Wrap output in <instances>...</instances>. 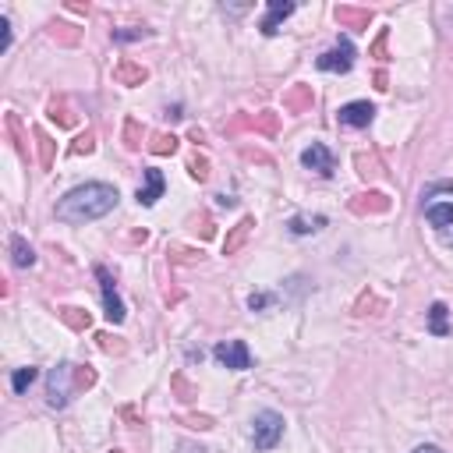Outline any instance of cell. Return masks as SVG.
I'll use <instances>...</instances> for the list:
<instances>
[{
  "mask_svg": "<svg viewBox=\"0 0 453 453\" xmlns=\"http://www.w3.org/2000/svg\"><path fill=\"white\" fill-rule=\"evenodd\" d=\"M92 149H96V131H92V128H85V131L68 145V152H71V156H89Z\"/></svg>",
  "mask_w": 453,
  "mask_h": 453,
  "instance_id": "30",
  "label": "cell"
},
{
  "mask_svg": "<svg viewBox=\"0 0 453 453\" xmlns=\"http://www.w3.org/2000/svg\"><path fill=\"white\" fill-rule=\"evenodd\" d=\"M245 128H252V131H262V135H277V128H280V117H277L273 110H262V114H255V117H245V114H238L231 124H226V135H238V131H245Z\"/></svg>",
  "mask_w": 453,
  "mask_h": 453,
  "instance_id": "7",
  "label": "cell"
},
{
  "mask_svg": "<svg viewBox=\"0 0 453 453\" xmlns=\"http://www.w3.org/2000/svg\"><path fill=\"white\" fill-rule=\"evenodd\" d=\"M298 11V4H294V0H270V8H266V18H262V36H277L280 32V25L291 18Z\"/></svg>",
  "mask_w": 453,
  "mask_h": 453,
  "instance_id": "11",
  "label": "cell"
},
{
  "mask_svg": "<svg viewBox=\"0 0 453 453\" xmlns=\"http://www.w3.org/2000/svg\"><path fill=\"white\" fill-rule=\"evenodd\" d=\"M8 47H11V22L8 15H0V54H8Z\"/></svg>",
  "mask_w": 453,
  "mask_h": 453,
  "instance_id": "39",
  "label": "cell"
},
{
  "mask_svg": "<svg viewBox=\"0 0 453 453\" xmlns=\"http://www.w3.org/2000/svg\"><path fill=\"white\" fill-rule=\"evenodd\" d=\"M71 15H89V4H68Z\"/></svg>",
  "mask_w": 453,
  "mask_h": 453,
  "instance_id": "44",
  "label": "cell"
},
{
  "mask_svg": "<svg viewBox=\"0 0 453 453\" xmlns=\"http://www.w3.org/2000/svg\"><path fill=\"white\" fill-rule=\"evenodd\" d=\"M188 174H191L195 181H209V156L195 152V156L188 159Z\"/></svg>",
  "mask_w": 453,
  "mask_h": 453,
  "instance_id": "32",
  "label": "cell"
},
{
  "mask_svg": "<svg viewBox=\"0 0 453 453\" xmlns=\"http://www.w3.org/2000/svg\"><path fill=\"white\" fill-rule=\"evenodd\" d=\"M428 333L432 337H449V308H446V301H432V308H428Z\"/></svg>",
  "mask_w": 453,
  "mask_h": 453,
  "instance_id": "21",
  "label": "cell"
},
{
  "mask_svg": "<svg viewBox=\"0 0 453 453\" xmlns=\"http://www.w3.org/2000/svg\"><path fill=\"white\" fill-rule=\"evenodd\" d=\"M4 128H8V138L15 142L18 156H29V149H25V131H22V117H18V114H8V117H4Z\"/></svg>",
  "mask_w": 453,
  "mask_h": 453,
  "instance_id": "25",
  "label": "cell"
},
{
  "mask_svg": "<svg viewBox=\"0 0 453 453\" xmlns=\"http://www.w3.org/2000/svg\"><path fill=\"white\" fill-rule=\"evenodd\" d=\"M177 421H184L188 428H212V425H216V421H212L209 414H181Z\"/></svg>",
  "mask_w": 453,
  "mask_h": 453,
  "instance_id": "37",
  "label": "cell"
},
{
  "mask_svg": "<svg viewBox=\"0 0 453 453\" xmlns=\"http://www.w3.org/2000/svg\"><path fill=\"white\" fill-rule=\"evenodd\" d=\"M114 78H117L121 85H131V89H135V85H142V82L149 78V71H145L138 61H128V57H124V61H117V68H114Z\"/></svg>",
  "mask_w": 453,
  "mask_h": 453,
  "instance_id": "17",
  "label": "cell"
},
{
  "mask_svg": "<svg viewBox=\"0 0 453 453\" xmlns=\"http://www.w3.org/2000/svg\"><path fill=\"white\" fill-rule=\"evenodd\" d=\"M337 22L344 29H368L372 25V11L368 8H354V4H337Z\"/></svg>",
  "mask_w": 453,
  "mask_h": 453,
  "instance_id": "14",
  "label": "cell"
},
{
  "mask_svg": "<svg viewBox=\"0 0 453 453\" xmlns=\"http://www.w3.org/2000/svg\"><path fill=\"white\" fill-rule=\"evenodd\" d=\"M375 89H389V85H386V71H379V75H375Z\"/></svg>",
  "mask_w": 453,
  "mask_h": 453,
  "instance_id": "45",
  "label": "cell"
},
{
  "mask_svg": "<svg viewBox=\"0 0 453 453\" xmlns=\"http://www.w3.org/2000/svg\"><path fill=\"white\" fill-rule=\"evenodd\" d=\"M277 305V294H270V291H255L252 298H248V308L252 312H266V308H273Z\"/></svg>",
  "mask_w": 453,
  "mask_h": 453,
  "instance_id": "33",
  "label": "cell"
},
{
  "mask_svg": "<svg viewBox=\"0 0 453 453\" xmlns=\"http://www.w3.org/2000/svg\"><path fill=\"white\" fill-rule=\"evenodd\" d=\"M386 40H389V32L382 29V32H379V40L372 43V57H379V61H386Z\"/></svg>",
  "mask_w": 453,
  "mask_h": 453,
  "instance_id": "40",
  "label": "cell"
},
{
  "mask_svg": "<svg viewBox=\"0 0 453 453\" xmlns=\"http://www.w3.org/2000/svg\"><path fill=\"white\" fill-rule=\"evenodd\" d=\"M50 36H54L57 43H64V47H78V43H82V29H75V25H68V22H54V25H50Z\"/></svg>",
  "mask_w": 453,
  "mask_h": 453,
  "instance_id": "24",
  "label": "cell"
},
{
  "mask_svg": "<svg viewBox=\"0 0 453 453\" xmlns=\"http://www.w3.org/2000/svg\"><path fill=\"white\" fill-rule=\"evenodd\" d=\"M212 358L223 365V368H231V372H248L252 368V351L245 340H223L212 347Z\"/></svg>",
  "mask_w": 453,
  "mask_h": 453,
  "instance_id": "6",
  "label": "cell"
},
{
  "mask_svg": "<svg viewBox=\"0 0 453 453\" xmlns=\"http://www.w3.org/2000/svg\"><path fill=\"white\" fill-rule=\"evenodd\" d=\"M326 223H330V219H326L322 212H315V216H312V212H298V216L287 219V231H291L294 238H308V234H319Z\"/></svg>",
  "mask_w": 453,
  "mask_h": 453,
  "instance_id": "12",
  "label": "cell"
},
{
  "mask_svg": "<svg viewBox=\"0 0 453 453\" xmlns=\"http://www.w3.org/2000/svg\"><path fill=\"white\" fill-rule=\"evenodd\" d=\"M121 138H124V149H128V152H138V149L145 145V142H142V138H145V128H142L135 117H128V121H124V131H121Z\"/></svg>",
  "mask_w": 453,
  "mask_h": 453,
  "instance_id": "23",
  "label": "cell"
},
{
  "mask_svg": "<svg viewBox=\"0 0 453 453\" xmlns=\"http://www.w3.org/2000/svg\"><path fill=\"white\" fill-rule=\"evenodd\" d=\"M393 198L386 191H361L351 198V212L354 216H379V212H389Z\"/></svg>",
  "mask_w": 453,
  "mask_h": 453,
  "instance_id": "10",
  "label": "cell"
},
{
  "mask_svg": "<svg viewBox=\"0 0 453 453\" xmlns=\"http://www.w3.org/2000/svg\"><path fill=\"white\" fill-rule=\"evenodd\" d=\"M121 418H124V421H128L131 428L145 421V414H142V407H138V404H128V407H121Z\"/></svg>",
  "mask_w": 453,
  "mask_h": 453,
  "instance_id": "38",
  "label": "cell"
},
{
  "mask_svg": "<svg viewBox=\"0 0 453 453\" xmlns=\"http://www.w3.org/2000/svg\"><path fill=\"white\" fill-rule=\"evenodd\" d=\"M167 255H170V262H174V266H195V262H202V248L170 245V248H167Z\"/></svg>",
  "mask_w": 453,
  "mask_h": 453,
  "instance_id": "26",
  "label": "cell"
},
{
  "mask_svg": "<svg viewBox=\"0 0 453 453\" xmlns=\"http://www.w3.org/2000/svg\"><path fill=\"white\" fill-rule=\"evenodd\" d=\"M145 36H149V29H114L110 32L114 43H135V40H145Z\"/></svg>",
  "mask_w": 453,
  "mask_h": 453,
  "instance_id": "34",
  "label": "cell"
},
{
  "mask_svg": "<svg viewBox=\"0 0 453 453\" xmlns=\"http://www.w3.org/2000/svg\"><path fill=\"white\" fill-rule=\"evenodd\" d=\"M375 117V107L368 99H354V103H344L337 110V124L340 128H368Z\"/></svg>",
  "mask_w": 453,
  "mask_h": 453,
  "instance_id": "8",
  "label": "cell"
},
{
  "mask_svg": "<svg viewBox=\"0 0 453 453\" xmlns=\"http://www.w3.org/2000/svg\"><path fill=\"white\" fill-rule=\"evenodd\" d=\"M354 57H358L354 43H351L347 36H340L326 54H319V57H315V68H319V71H326V75H347V71L354 68Z\"/></svg>",
  "mask_w": 453,
  "mask_h": 453,
  "instance_id": "4",
  "label": "cell"
},
{
  "mask_svg": "<svg viewBox=\"0 0 453 453\" xmlns=\"http://www.w3.org/2000/svg\"><path fill=\"white\" fill-rule=\"evenodd\" d=\"M96 280H99V294H103V315H107L114 326H121L128 312H124V301H121V294H117L114 273H110L107 266H96Z\"/></svg>",
  "mask_w": 453,
  "mask_h": 453,
  "instance_id": "5",
  "label": "cell"
},
{
  "mask_svg": "<svg viewBox=\"0 0 453 453\" xmlns=\"http://www.w3.org/2000/svg\"><path fill=\"white\" fill-rule=\"evenodd\" d=\"M425 219L435 226V231L446 238V231L453 226V202H432L428 209H425Z\"/></svg>",
  "mask_w": 453,
  "mask_h": 453,
  "instance_id": "18",
  "label": "cell"
},
{
  "mask_svg": "<svg viewBox=\"0 0 453 453\" xmlns=\"http://www.w3.org/2000/svg\"><path fill=\"white\" fill-rule=\"evenodd\" d=\"M96 340H99V347H103L107 354H124V344H121L117 337H110V333H96Z\"/></svg>",
  "mask_w": 453,
  "mask_h": 453,
  "instance_id": "36",
  "label": "cell"
},
{
  "mask_svg": "<svg viewBox=\"0 0 453 453\" xmlns=\"http://www.w3.org/2000/svg\"><path fill=\"white\" fill-rule=\"evenodd\" d=\"M57 315H61V322H64L68 330H75V333H85V330L92 326V315H89L85 308H75V305H68V308H61Z\"/></svg>",
  "mask_w": 453,
  "mask_h": 453,
  "instance_id": "22",
  "label": "cell"
},
{
  "mask_svg": "<svg viewBox=\"0 0 453 453\" xmlns=\"http://www.w3.org/2000/svg\"><path fill=\"white\" fill-rule=\"evenodd\" d=\"M312 103H315V92H312V85H291L287 92H284V110L287 114H305V110H312Z\"/></svg>",
  "mask_w": 453,
  "mask_h": 453,
  "instance_id": "13",
  "label": "cell"
},
{
  "mask_svg": "<svg viewBox=\"0 0 453 453\" xmlns=\"http://www.w3.org/2000/svg\"><path fill=\"white\" fill-rule=\"evenodd\" d=\"M284 414H277V411H259L255 414V421H252V446H255V453H270L280 439H284Z\"/></svg>",
  "mask_w": 453,
  "mask_h": 453,
  "instance_id": "3",
  "label": "cell"
},
{
  "mask_svg": "<svg viewBox=\"0 0 453 453\" xmlns=\"http://www.w3.org/2000/svg\"><path fill=\"white\" fill-rule=\"evenodd\" d=\"M8 245H11V262H15L18 270L36 266V252H32V245H29L22 234H11V238H8Z\"/></svg>",
  "mask_w": 453,
  "mask_h": 453,
  "instance_id": "19",
  "label": "cell"
},
{
  "mask_svg": "<svg viewBox=\"0 0 453 453\" xmlns=\"http://www.w3.org/2000/svg\"><path fill=\"white\" fill-rule=\"evenodd\" d=\"M78 365H71V361H61L54 372H50V382H47V404L54 407V411H64L68 404H71V393L78 389Z\"/></svg>",
  "mask_w": 453,
  "mask_h": 453,
  "instance_id": "2",
  "label": "cell"
},
{
  "mask_svg": "<svg viewBox=\"0 0 453 453\" xmlns=\"http://www.w3.org/2000/svg\"><path fill=\"white\" fill-rule=\"evenodd\" d=\"M170 386H174V393H177V397H181L184 404H191V400L198 397V386H191V382L184 379V372H177V375L170 379Z\"/></svg>",
  "mask_w": 453,
  "mask_h": 453,
  "instance_id": "31",
  "label": "cell"
},
{
  "mask_svg": "<svg viewBox=\"0 0 453 453\" xmlns=\"http://www.w3.org/2000/svg\"><path fill=\"white\" fill-rule=\"evenodd\" d=\"M36 145H40V167H43V170H50V167H54V149H57V142H54L47 131H40V128H36Z\"/></svg>",
  "mask_w": 453,
  "mask_h": 453,
  "instance_id": "28",
  "label": "cell"
},
{
  "mask_svg": "<svg viewBox=\"0 0 453 453\" xmlns=\"http://www.w3.org/2000/svg\"><path fill=\"white\" fill-rule=\"evenodd\" d=\"M36 379H40V368H32V365H29V368H15L11 389H15V393H29V386H32Z\"/></svg>",
  "mask_w": 453,
  "mask_h": 453,
  "instance_id": "29",
  "label": "cell"
},
{
  "mask_svg": "<svg viewBox=\"0 0 453 453\" xmlns=\"http://www.w3.org/2000/svg\"><path fill=\"white\" fill-rule=\"evenodd\" d=\"M110 453H124V449H110Z\"/></svg>",
  "mask_w": 453,
  "mask_h": 453,
  "instance_id": "46",
  "label": "cell"
},
{
  "mask_svg": "<svg viewBox=\"0 0 453 453\" xmlns=\"http://www.w3.org/2000/svg\"><path fill=\"white\" fill-rule=\"evenodd\" d=\"M145 149L152 156H170V152H177V138L167 135V131H159V135H152V142H145Z\"/></svg>",
  "mask_w": 453,
  "mask_h": 453,
  "instance_id": "27",
  "label": "cell"
},
{
  "mask_svg": "<svg viewBox=\"0 0 453 453\" xmlns=\"http://www.w3.org/2000/svg\"><path fill=\"white\" fill-rule=\"evenodd\" d=\"M301 167L312 170V174H319V177H330L333 167H337V156H333L322 142H312V145L301 152Z\"/></svg>",
  "mask_w": 453,
  "mask_h": 453,
  "instance_id": "9",
  "label": "cell"
},
{
  "mask_svg": "<svg viewBox=\"0 0 453 453\" xmlns=\"http://www.w3.org/2000/svg\"><path fill=\"white\" fill-rule=\"evenodd\" d=\"M117 188L114 184H103V181H89V184H78V188H71L57 205H54V216L61 219V223H71V226H78V223H92V219H99V216H107L114 205H117Z\"/></svg>",
  "mask_w": 453,
  "mask_h": 453,
  "instance_id": "1",
  "label": "cell"
},
{
  "mask_svg": "<svg viewBox=\"0 0 453 453\" xmlns=\"http://www.w3.org/2000/svg\"><path fill=\"white\" fill-rule=\"evenodd\" d=\"M181 110H184V107H181V103H174V107H167V117H170V121H181V117H184Z\"/></svg>",
  "mask_w": 453,
  "mask_h": 453,
  "instance_id": "42",
  "label": "cell"
},
{
  "mask_svg": "<svg viewBox=\"0 0 453 453\" xmlns=\"http://www.w3.org/2000/svg\"><path fill=\"white\" fill-rule=\"evenodd\" d=\"M47 114H50V121H57V128H75V124H78V114L71 110V103H68L64 96H57V99H50V107H47Z\"/></svg>",
  "mask_w": 453,
  "mask_h": 453,
  "instance_id": "20",
  "label": "cell"
},
{
  "mask_svg": "<svg viewBox=\"0 0 453 453\" xmlns=\"http://www.w3.org/2000/svg\"><path fill=\"white\" fill-rule=\"evenodd\" d=\"M365 308H386V305H382V301H379L372 291H365V294L358 298V305H354V315H368Z\"/></svg>",
  "mask_w": 453,
  "mask_h": 453,
  "instance_id": "35",
  "label": "cell"
},
{
  "mask_svg": "<svg viewBox=\"0 0 453 453\" xmlns=\"http://www.w3.org/2000/svg\"><path fill=\"white\" fill-rule=\"evenodd\" d=\"M252 226H255V216H245L231 234H226V241H223V255H238L241 248H245V241H248V234H252Z\"/></svg>",
  "mask_w": 453,
  "mask_h": 453,
  "instance_id": "16",
  "label": "cell"
},
{
  "mask_svg": "<svg viewBox=\"0 0 453 453\" xmlns=\"http://www.w3.org/2000/svg\"><path fill=\"white\" fill-rule=\"evenodd\" d=\"M163 188H167L163 174H159L156 167H149V170H145V184L138 188V205H156V202L163 198Z\"/></svg>",
  "mask_w": 453,
  "mask_h": 453,
  "instance_id": "15",
  "label": "cell"
},
{
  "mask_svg": "<svg viewBox=\"0 0 453 453\" xmlns=\"http://www.w3.org/2000/svg\"><path fill=\"white\" fill-rule=\"evenodd\" d=\"M414 453H442V449L432 446V442H421V446H414Z\"/></svg>",
  "mask_w": 453,
  "mask_h": 453,
  "instance_id": "43",
  "label": "cell"
},
{
  "mask_svg": "<svg viewBox=\"0 0 453 453\" xmlns=\"http://www.w3.org/2000/svg\"><path fill=\"white\" fill-rule=\"evenodd\" d=\"M216 205H219V209H234L238 198H234V195H216Z\"/></svg>",
  "mask_w": 453,
  "mask_h": 453,
  "instance_id": "41",
  "label": "cell"
}]
</instances>
